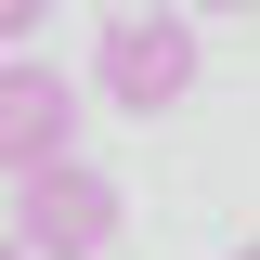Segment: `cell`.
<instances>
[{
    "mask_svg": "<svg viewBox=\"0 0 260 260\" xmlns=\"http://www.w3.org/2000/svg\"><path fill=\"white\" fill-rule=\"evenodd\" d=\"M195 78H208V52H195V13H182V0L117 13L104 52H91V91L117 104V117H169V104H195Z\"/></svg>",
    "mask_w": 260,
    "mask_h": 260,
    "instance_id": "1",
    "label": "cell"
},
{
    "mask_svg": "<svg viewBox=\"0 0 260 260\" xmlns=\"http://www.w3.org/2000/svg\"><path fill=\"white\" fill-rule=\"evenodd\" d=\"M117 182H104L91 156H52V169H26V208H13V247L26 260H104L117 247Z\"/></svg>",
    "mask_w": 260,
    "mask_h": 260,
    "instance_id": "2",
    "label": "cell"
},
{
    "mask_svg": "<svg viewBox=\"0 0 260 260\" xmlns=\"http://www.w3.org/2000/svg\"><path fill=\"white\" fill-rule=\"evenodd\" d=\"M78 156V78L65 65H0V182H26V169Z\"/></svg>",
    "mask_w": 260,
    "mask_h": 260,
    "instance_id": "3",
    "label": "cell"
},
{
    "mask_svg": "<svg viewBox=\"0 0 260 260\" xmlns=\"http://www.w3.org/2000/svg\"><path fill=\"white\" fill-rule=\"evenodd\" d=\"M39 13H52V0H0V52H13V39H26Z\"/></svg>",
    "mask_w": 260,
    "mask_h": 260,
    "instance_id": "4",
    "label": "cell"
},
{
    "mask_svg": "<svg viewBox=\"0 0 260 260\" xmlns=\"http://www.w3.org/2000/svg\"><path fill=\"white\" fill-rule=\"evenodd\" d=\"M182 13H247V0H182Z\"/></svg>",
    "mask_w": 260,
    "mask_h": 260,
    "instance_id": "5",
    "label": "cell"
},
{
    "mask_svg": "<svg viewBox=\"0 0 260 260\" xmlns=\"http://www.w3.org/2000/svg\"><path fill=\"white\" fill-rule=\"evenodd\" d=\"M0 260H26V247H13V221H0Z\"/></svg>",
    "mask_w": 260,
    "mask_h": 260,
    "instance_id": "6",
    "label": "cell"
},
{
    "mask_svg": "<svg viewBox=\"0 0 260 260\" xmlns=\"http://www.w3.org/2000/svg\"><path fill=\"white\" fill-rule=\"evenodd\" d=\"M234 260H260V247H234Z\"/></svg>",
    "mask_w": 260,
    "mask_h": 260,
    "instance_id": "7",
    "label": "cell"
}]
</instances>
